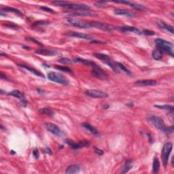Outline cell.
Returning a JSON list of instances; mask_svg holds the SVG:
<instances>
[{
  "instance_id": "23",
  "label": "cell",
  "mask_w": 174,
  "mask_h": 174,
  "mask_svg": "<svg viewBox=\"0 0 174 174\" xmlns=\"http://www.w3.org/2000/svg\"><path fill=\"white\" fill-rule=\"evenodd\" d=\"M82 126L84 128H85L86 129V130H88L89 132H90L92 133V134L95 135L96 136H99V133L98 132V131L97 130V129L95 128V127H94L93 126L90 125V123H82Z\"/></svg>"
},
{
  "instance_id": "15",
  "label": "cell",
  "mask_w": 174,
  "mask_h": 174,
  "mask_svg": "<svg viewBox=\"0 0 174 174\" xmlns=\"http://www.w3.org/2000/svg\"><path fill=\"white\" fill-rule=\"evenodd\" d=\"M118 30L123 33H127V32H133L134 33H136L138 35H142V31H140V29L137 28L136 27H132V26H123V27H120L119 28H118Z\"/></svg>"
},
{
  "instance_id": "34",
  "label": "cell",
  "mask_w": 174,
  "mask_h": 174,
  "mask_svg": "<svg viewBox=\"0 0 174 174\" xmlns=\"http://www.w3.org/2000/svg\"><path fill=\"white\" fill-rule=\"evenodd\" d=\"M67 1H52L51 3L53 4H54L55 5H57V6H61V7H63L66 4Z\"/></svg>"
},
{
  "instance_id": "32",
  "label": "cell",
  "mask_w": 174,
  "mask_h": 174,
  "mask_svg": "<svg viewBox=\"0 0 174 174\" xmlns=\"http://www.w3.org/2000/svg\"><path fill=\"white\" fill-rule=\"evenodd\" d=\"M40 112L42 114H45V115H48L50 116H52L54 115V112L49 108H41L40 109Z\"/></svg>"
},
{
  "instance_id": "2",
  "label": "cell",
  "mask_w": 174,
  "mask_h": 174,
  "mask_svg": "<svg viewBox=\"0 0 174 174\" xmlns=\"http://www.w3.org/2000/svg\"><path fill=\"white\" fill-rule=\"evenodd\" d=\"M155 43L156 44L157 49L161 51L163 53H165L168 55H170L171 57H173L174 54L173 52V44L171 42L166 41V40H163V39H156L155 40Z\"/></svg>"
},
{
  "instance_id": "18",
  "label": "cell",
  "mask_w": 174,
  "mask_h": 174,
  "mask_svg": "<svg viewBox=\"0 0 174 174\" xmlns=\"http://www.w3.org/2000/svg\"><path fill=\"white\" fill-rule=\"evenodd\" d=\"M135 84L142 86H154V85H156L157 84V82L155 80H141L136 81Z\"/></svg>"
},
{
  "instance_id": "5",
  "label": "cell",
  "mask_w": 174,
  "mask_h": 174,
  "mask_svg": "<svg viewBox=\"0 0 174 174\" xmlns=\"http://www.w3.org/2000/svg\"><path fill=\"white\" fill-rule=\"evenodd\" d=\"M173 149V144L171 142H168L165 144L162 150V161L163 163V165L166 167L168 163V160H169V156L170 153Z\"/></svg>"
},
{
  "instance_id": "46",
  "label": "cell",
  "mask_w": 174,
  "mask_h": 174,
  "mask_svg": "<svg viewBox=\"0 0 174 174\" xmlns=\"http://www.w3.org/2000/svg\"><path fill=\"white\" fill-rule=\"evenodd\" d=\"M0 77H1V79H4V80H7V79H8V78H7L6 75L2 73V72H1V74H0Z\"/></svg>"
},
{
  "instance_id": "19",
  "label": "cell",
  "mask_w": 174,
  "mask_h": 174,
  "mask_svg": "<svg viewBox=\"0 0 174 174\" xmlns=\"http://www.w3.org/2000/svg\"><path fill=\"white\" fill-rule=\"evenodd\" d=\"M81 170V165L80 164H72L67 168L65 173L67 174H73L79 173Z\"/></svg>"
},
{
  "instance_id": "8",
  "label": "cell",
  "mask_w": 174,
  "mask_h": 174,
  "mask_svg": "<svg viewBox=\"0 0 174 174\" xmlns=\"http://www.w3.org/2000/svg\"><path fill=\"white\" fill-rule=\"evenodd\" d=\"M91 74L92 76L96 78L102 80H105L108 78V74L98 65L92 68L91 70Z\"/></svg>"
},
{
  "instance_id": "38",
  "label": "cell",
  "mask_w": 174,
  "mask_h": 174,
  "mask_svg": "<svg viewBox=\"0 0 174 174\" xmlns=\"http://www.w3.org/2000/svg\"><path fill=\"white\" fill-rule=\"evenodd\" d=\"M40 9L42 10L43 11H45V12H51V13H55V12L54 10H53V9L49 8V7H46V6H41L40 7Z\"/></svg>"
},
{
  "instance_id": "33",
  "label": "cell",
  "mask_w": 174,
  "mask_h": 174,
  "mask_svg": "<svg viewBox=\"0 0 174 174\" xmlns=\"http://www.w3.org/2000/svg\"><path fill=\"white\" fill-rule=\"evenodd\" d=\"M115 64H116V66L117 67L120 68V69H121L122 71L125 72L126 74H129V75L131 74V72L130 70L127 69V68L125 67V65H124L123 64L120 63H116Z\"/></svg>"
},
{
  "instance_id": "11",
  "label": "cell",
  "mask_w": 174,
  "mask_h": 174,
  "mask_svg": "<svg viewBox=\"0 0 174 174\" xmlns=\"http://www.w3.org/2000/svg\"><path fill=\"white\" fill-rule=\"evenodd\" d=\"M45 126L46 129H47L49 132L53 133V135L59 137L62 136L63 135L62 131L61 130V129H59L56 125H55V124L52 123H46L45 124Z\"/></svg>"
},
{
  "instance_id": "17",
  "label": "cell",
  "mask_w": 174,
  "mask_h": 174,
  "mask_svg": "<svg viewBox=\"0 0 174 174\" xmlns=\"http://www.w3.org/2000/svg\"><path fill=\"white\" fill-rule=\"evenodd\" d=\"M69 15L71 16H95V13L89 10H80L69 13Z\"/></svg>"
},
{
  "instance_id": "35",
  "label": "cell",
  "mask_w": 174,
  "mask_h": 174,
  "mask_svg": "<svg viewBox=\"0 0 174 174\" xmlns=\"http://www.w3.org/2000/svg\"><path fill=\"white\" fill-rule=\"evenodd\" d=\"M59 62H60L61 63L63 64H71L72 61L70 60L69 59L66 58V57H63V58L60 59L59 60Z\"/></svg>"
},
{
  "instance_id": "28",
  "label": "cell",
  "mask_w": 174,
  "mask_h": 174,
  "mask_svg": "<svg viewBox=\"0 0 174 174\" xmlns=\"http://www.w3.org/2000/svg\"><path fill=\"white\" fill-rule=\"evenodd\" d=\"M160 169V162H159L158 158L157 157H154L152 165V171L153 173H158Z\"/></svg>"
},
{
  "instance_id": "21",
  "label": "cell",
  "mask_w": 174,
  "mask_h": 174,
  "mask_svg": "<svg viewBox=\"0 0 174 174\" xmlns=\"http://www.w3.org/2000/svg\"><path fill=\"white\" fill-rule=\"evenodd\" d=\"M18 65L19 67H21L24 68V69H27L28 71L31 72V73H33V74L37 76L41 77V78H44V75L43 74L41 73L40 71H39L38 70H37L36 69H35V68L31 67H30V66L27 65H24V64H18Z\"/></svg>"
},
{
  "instance_id": "16",
  "label": "cell",
  "mask_w": 174,
  "mask_h": 174,
  "mask_svg": "<svg viewBox=\"0 0 174 174\" xmlns=\"http://www.w3.org/2000/svg\"><path fill=\"white\" fill-rule=\"evenodd\" d=\"M67 35L71 36V37H74V38H78L80 39H83V40H93V38L92 36H89V35L85 34L83 33H80V32H76V31H71V32H67Z\"/></svg>"
},
{
  "instance_id": "36",
  "label": "cell",
  "mask_w": 174,
  "mask_h": 174,
  "mask_svg": "<svg viewBox=\"0 0 174 174\" xmlns=\"http://www.w3.org/2000/svg\"><path fill=\"white\" fill-rule=\"evenodd\" d=\"M3 26H5V27H9V28L14 29H15V30H16V29H19V27H18L17 25H14V24H12V23L3 24Z\"/></svg>"
},
{
  "instance_id": "30",
  "label": "cell",
  "mask_w": 174,
  "mask_h": 174,
  "mask_svg": "<svg viewBox=\"0 0 174 174\" xmlns=\"http://www.w3.org/2000/svg\"><path fill=\"white\" fill-rule=\"evenodd\" d=\"M156 108L162 109V110H165L169 111V112H170L171 114V115H173V105H155Z\"/></svg>"
},
{
  "instance_id": "7",
  "label": "cell",
  "mask_w": 174,
  "mask_h": 174,
  "mask_svg": "<svg viewBox=\"0 0 174 174\" xmlns=\"http://www.w3.org/2000/svg\"><path fill=\"white\" fill-rule=\"evenodd\" d=\"M67 23L70 24L71 25L74 26V27H79V28H82V29L91 28L90 22L80 21V20L75 19V18H67Z\"/></svg>"
},
{
  "instance_id": "6",
  "label": "cell",
  "mask_w": 174,
  "mask_h": 174,
  "mask_svg": "<svg viewBox=\"0 0 174 174\" xmlns=\"http://www.w3.org/2000/svg\"><path fill=\"white\" fill-rule=\"evenodd\" d=\"M96 58L101 60V61L104 62L105 64H107L109 67H110L112 69L114 70V71H117V67L116 66V64H114V63L112 61V59L110 56L105 55V54H102V53H95L94 54Z\"/></svg>"
},
{
  "instance_id": "10",
  "label": "cell",
  "mask_w": 174,
  "mask_h": 174,
  "mask_svg": "<svg viewBox=\"0 0 174 174\" xmlns=\"http://www.w3.org/2000/svg\"><path fill=\"white\" fill-rule=\"evenodd\" d=\"M63 8L72 9V10H89L90 8L86 4H83V3H71L67 1L65 5Z\"/></svg>"
},
{
  "instance_id": "25",
  "label": "cell",
  "mask_w": 174,
  "mask_h": 174,
  "mask_svg": "<svg viewBox=\"0 0 174 174\" xmlns=\"http://www.w3.org/2000/svg\"><path fill=\"white\" fill-rule=\"evenodd\" d=\"M133 164H132V160L129 159V160L126 161L125 165H124L123 169H122V173H127L129 171L132 169Z\"/></svg>"
},
{
  "instance_id": "42",
  "label": "cell",
  "mask_w": 174,
  "mask_h": 174,
  "mask_svg": "<svg viewBox=\"0 0 174 174\" xmlns=\"http://www.w3.org/2000/svg\"><path fill=\"white\" fill-rule=\"evenodd\" d=\"M33 156H35L36 158H38L39 156H40V154H39V151L38 148H35L34 150L33 151Z\"/></svg>"
},
{
  "instance_id": "44",
  "label": "cell",
  "mask_w": 174,
  "mask_h": 174,
  "mask_svg": "<svg viewBox=\"0 0 174 174\" xmlns=\"http://www.w3.org/2000/svg\"><path fill=\"white\" fill-rule=\"evenodd\" d=\"M45 152L47 153L48 154H50V155H51L52 154H53V152H52V150L49 148H46L45 149Z\"/></svg>"
},
{
  "instance_id": "13",
  "label": "cell",
  "mask_w": 174,
  "mask_h": 174,
  "mask_svg": "<svg viewBox=\"0 0 174 174\" xmlns=\"http://www.w3.org/2000/svg\"><path fill=\"white\" fill-rule=\"evenodd\" d=\"M112 2L114 3H125V4H127L131 6V8H134L135 10L140 11V12H144V11H146L147 9L144 5L140 4V3H133L131 2V1H112Z\"/></svg>"
},
{
  "instance_id": "49",
  "label": "cell",
  "mask_w": 174,
  "mask_h": 174,
  "mask_svg": "<svg viewBox=\"0 0 174 174\" xmlns=\"http://www.w3.org/2000/svg\"><path fill=\"white\" fill-rule=\"evenodd\" d=\"M37 90H38V91L39 92V93L43 94V92H44L43 90H40V89H37Z\"/></svg>"
},
{
  "instance_id": "47",
  "label": "cell",
  "mask_w": 174,
  "mask_h": 174,
  "mask_svg": "<svg viewBox=\"0 0 174 174\" xmlns=\"http://www.w3.org/2000/svg\"><path fill=\"white\" fill-rule=\"evenodd\" d=\"M109 107H110V106H109V105H108V104L103 105V108L105 109V110H106V109H108L109 108Z\"/></svg>"
},
{
  "instance_id": "40",
  "label": "cell",
  "mask_w": 174,
  "mask_h": 174,
  "mask_svg": "<svg viewBox=\"0 0 174 174\" xmlns=\"http://www.w3.org/2000/svg\"><path fill=\"white\" fill-rule=\"evenodd\" d=\"M142 33L147 35V36H154V35L155 34V33L154 32V31L148 30V29H144V30L142 31Z\"/></svg>"
},
{
  "instance_id": "31",
  "label": "cell",
  "mask_w": 174,
  "mask_h": 174,
  "mask_svg": "<svg viewBox=\"0 0 174 174\" xmlns=\"http://www.w3.org/2000/svg\"><path fill=\"white\" fill-rule=\"evenodd\" d=\"M55 67L57 69L60 70V71L66 72V73L68 74H72L73 73V71H72V70L70 69V68L68 67H65V66H60V65H56L55 66Z\"/></svg>"
},
{
  "instance_id": "45",
  "label": "cell",
  "mask_w": 174,
  "mask_h": 174,
  "mask_svg": "<svg viewBox=\"0 0 174 174\" xmlns=\"http://www.w3.org/2000/svg\"><path fill=\"white\" fill-rule=\"evenodd\" d=\"M91 43L92 44H105L104 42H101V41H97V40H92V41H91Z\"/></svg>"
},
{
  "instance_id": "14",
  "label": "cell",
  "mask_w": 174,
  "mask_h": 174,
  "mask_svg": "<svg viewBox=\"0 0 174 174\" xmlns=\"http://www.w3.org/2000/svg\"><path fill=\"white\" fill-rule=\"evenodd\" d=\"M114 12L116 14H117V15L125 16H127V17H129V18H133L136 16V14H135L133 12H131V11L128 10H125V9H123V8H115L114 10Z\"/></svg>"
},
{
  "instance_id": "39",
  "label": "cell",
  "mask_w": 174,
  "mask_h": 174,
  "mask_svg": "<svg viewBox=\"0 0 174 174\" xmlns=\"http://www.w3.org/2000/svg\"><path fill=\"white\" fill-rule=\"evenodd\" d=\"M50 23L49 21H36V23L33 24V26H38V25H49Z\"/></svg>"
},
{
  "instance_id": "29",
  "label": "cell",
  "mask_w": 174,
  "mask_h": 174,
  "mask_svg": "<svg viewBox=\"0 0 174 174\" xmlns=\"http://www.w3.org/2000/svg\"><path fill=\"white\" fill-rule=\"evenodd\" d=\"M163 53L161 51H160V50L157 49L152 52V55L154 59L158 61V60H161V59L163 58Z\"/></svg>"
},
{
  "instance_id": "24",
  "label": "cell",
  "mask_w": 174,
  "mask_h": 174,
  "mask_svg": "<svg viewBox=\"0 0 174 174\" xmlns=\"http://www.w3.org/2000/svg\"><path fill=\"white\" fill-rule=\"evenodd\" d=\"M8 95L18 98V99H19L21 101L25 100V95H24V94L23 93V92L19 91V90H12V91L8 92Z\"/></svg>"
},
{
  "instance_id": "26",
  "label": "cell",
  "mask_w": 174,
  "mask_h": 174,
  "mask_svg": "<svg viewBox=\"0 0 174 174\" xmlns=\"http://www.w3.org/2000/svg\"><path fill=\"white\" fill-rule=\"evenodd\" d=\"M158 26L161 27V28L165 29L166 31H167L168 32L171 33V34H173L174 31H173V27H172L171 25H167V24H166L165 23H164V22H161V23H159Z\"/></svg>"
},
{
  "instance_id": "27",
  "label": "cell",
  "mask_w": 174,
  "mask_h": 174,
  "mask_svg": "<svg viewBox=\"0 0 174 174\" xmlns=\"http://www.w3.org/2000/svg\"><path fill=\"white\" fill-rule=\"evenodd\" d=\"M1 10L3 11V12H14L15 14H17L18 15H22L23 13H22L21 11H20L18 9L14 8H11V7L9 6H5V7H3L1 8Z\"/></svg>"
},
{
  "instance_id": "41",
  "label": "cell",
  "mask_w": 174,
  "mask_h": 174,
  "mask_svg": "<svg viewBox=\"0 0 174 174\" xmlns=\"http://www.w3.org/2000/svg\"><path fill=\"white\" fill-rule=\"evenodd\" d=\"M108 1H97V2L95 3V5L98 7H102V6H103V5H104V3H108Z\"/></svg>"
},
{
  "instance_id": "1",
  "label": "cell",
  "mask_w": 174,
  "mask_h": 174,
  "mask_svg": "<svg viewBox=\"0 0 174 174\" xmlns=\"http://www.w3.org/2000/svg\"><path fill=\"white\" fill-rule=\"evenodd\" d=\"M148 120L157 129L161 131L166 134H170L173 133V126L171 127H167L165 123L163 121V120L160 117L156 116H151L148 118Z\"/></svg>"
},
{
  "instance_id": "20",
  "label": "cell",
  "mask_w": 174,
  "mask_h": 174,
  "mask_svg": "<svg viewBox=\"0 0 174 174\" xmlns=\"http://www.w3.org/2000/svg\"><path fill=\"white\" fill-rule=\"evenodd\" d=\"M36 53L40 55H44V56H55V55H57V54H58V53L57 51L49 49L36 50Z\"/></svg>"
},
{
  "instance_id": "48",
  "label": "cell",
  "mask_w": 174,
  "mask_h": 174,
  "mask_svg": "<svg viewBox=\"0 0 174 174\" xmlns=\"http://www.w3.org/2000/svg\"><path fill=\"white\" fill-rule=\"evenodd\" d=\"M5 15H6V14H4V13H3V11L1 10V16H5Z\"/></svg>"
},
{
  "instance_id": "43",
  "label": "cell",
  "mask_w": 174,
  "mask_h": 174,
  "mask_svg": "<svg viewBox=\"0 0 174 174\" xmlns=\"http://www.w3.org/2000/svg\"><path fill=\"white\" fill-rule=\"evenodd\" d=\"M94 150H95V152L97 154H98L99 155H102V154H103V151L102 150H100V149H99L98 148H97V147H95L94 148Z\"/></svg>"
},
{
  "instance_id": "3",
  "label": "cell",
  "mask_w": 174,
  "mask_h": 174,
  "mask_svg": "<svg viewBox=\"0 0 174 174\" xmlns=\"http://www.w3.org/2000/svg\"><path fill=\"white\" fill-rule=\"evenodd\" d=\"M48 78H49V80L60 84L65 85V86L69 84V80L64 75L60 73H57V72H50L48 74Z\"/></svg>"
},
{
  "instance_id": "4",
  "label": "cell",
  "mask_w": 174,
  "mask_h": 174,
  "mask_svg": "<svg viewBox=\"0 0 174 174\" xmlns=\"http://www.w3.org/2000/svg\"><path fill=\"white\" fill-rule=\"evenodd\" d=\"M65 143L69 146H71V148L74 150H78L82 148L88 147L90 145V143L87 140H80L78 142H76L71 139H66L65 140Z\"/></svg>"
},
{
  "instance_id": "22",
  "label": "cell",
  "mask_w": 174,
  "mask_h": 174,
  "mask_svg": "<svg viewBox=\"0 0 174 174\" xmlns=\"http://www.w3.org/2000/svg\"><path fill=\"white\" fill-rule=\"evenodd\" d=\"M73 61L74 62H76V63H83V64H84V65H86L92 67V68L95 67H96V66H97V65L96 64L95 62L91 61L88 60V59L78 58V57L74 59H73Z\"/></svg>"
},
{
  "instance_id": "12",
  "label": "cell",
  "mask_w": 174,
  "mask_h": 174,
  "mask_svg": "<svg viewBox=\"0 0 174 174\" xmlns=\"http://www.w3.org/2000/svg\"><path fill=\"white\" fill-rule=\"evenodd\" d=\"M85 94L86 95L89 96L90 97L92 98H95V99H97V98H105L108 96V94L106 92L101 91V90H87L86 92H85Z\"/></svg>"
},
{
  "instance_id": "37",
  "label": "cell",
  "mask_w": 174,
  "mask_h": 174,
  "mask_svg": "<svg viewBox=\"0 0 174 174\" xmlns=\"http://www.w3.org/2000/svg\"><path fill=\"white\" fill-rule=\"evenodd\" d=\"M25 40H28V41H31V42H34L35 44H38V45L42 46V44L41 42H39V41H38V40H36V39H35V38H30V37H29V38H26Z\"/></svg>"
},
{
  "instance_id": "9",
  "label": "cell",
  "mask_w": 174,
  "mask_h": 174,
  "mask_svg": "<svg viewBox=\"0 0 174 174\" xmlns=\"http://www.w3.org/2000/svg\"><path fill=\"white\" fill-rule=\"evenodd\" d=\"M90 27L91 28H96L101 29L102 31H111L116 28L113 26H111L108 24L101 23V22L99 21H90Z\"/></svg>"
}]
</instances>
